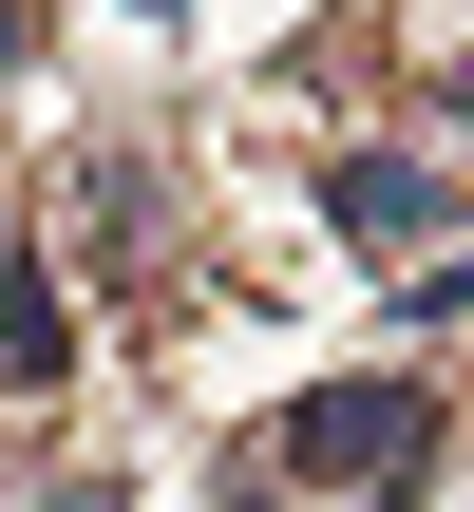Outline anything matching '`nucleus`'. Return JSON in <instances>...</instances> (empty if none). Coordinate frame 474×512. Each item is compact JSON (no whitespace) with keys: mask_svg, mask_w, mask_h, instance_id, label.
Listing matches in <instances>:
<instances>
[{"mask_svg":"<svg viewBox=\"0 0 474 512\" xmlns=\"http://www.w3.org/2000/svg\"><path fill=\"white\" fill-rule=\"evenodd\" d=\"M304 494H418V456H437V380H323V399H285V437H266Z\"/></svg>","mask_w":474,"mask_h":512,"instance_id":"nucleus-1","label":"nucleus"},{"mask_svg":"<svg viewBox=\"0 0 474 512\" xmlns=\"http://www.w3.org/2000/svg\"><path fill=\"white\" fill-rule=\"evenodd\" d=\"M57 361H76V304L38 247H0V380H57Z\"/></svg>","mask_w":474,"mask_h":512,"instance_id":"nucleus-3","label":"nucleus"},{"mask_svg":"<svg viewBox=\"0 0 474 512\" xmlns=\"http://www.w3.org/2000/svg\"><path fill=\"white\" fill-rule=\"evenodd\" d=\"M437 114H456V133H474V38H456V57H437Z\"/></svg>","mask_w":474,"mask_h":512,"instance_id":"nucleus-5","label":"nucleus"},{"mask_svg":"<svg viewBox=\"0 0 474 512\" xmlns=\"http://www.w3.org/2000/svg\"><path fill=\"white\" fill-rule=\"evenodd\" d=\"M228 512H266V494H228Z\"/></svg>","mask_w":474,"mask_h":512,"instance_id":"nucleus-7","label":"nucleus"},{"mask_svg":"<svg viewBox=\"0 0 474 512\" xmlns=\"http://www.w3.org/2000/svg\"><path fill=\"white\" fill-rule=\"evenodd\" d=\"M399 323H474V247H437V266H399Z\"/></svg>","mask_w":474,"mask_h":512,"instance_id":"nucleus-4","label":"nucleus"},{"mask_svg":"<svg viewBox=\"0 0 474 512\" xmlns=\"http://www.w3.org/2000/svg\"><path fill=\"white\" fill-rule=\"evenodd\" d=\"M19 57H38V0H0V76H19Z\"/></svg>","mask_w":474,"mask_h":512,"instance_id":"nucleus-6","label":"nucleus"},{"mask_svg":"<svg viewBox=\"0 0 474 512\" xmlns=\"http://www.w3.org/2000/svg\"><path fill=\"white\" fill-rule=\"evenodd\" d=\"M323 228H342L361 266H437V228H456V171H418V152H342V171H323Z\"/></svg>","mask_w":474,"mask_h":512,"instance_id":"nucleus-2","label":"nucleus"}]
</instances>
